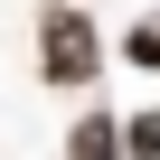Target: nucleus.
Segmentation results:
<instances>
[{"instance_id": "nucleus-1", "label": "nucleus", "mask_w": 160, "mask_h": 160, "mask_svg": "<svg viewBox=\"0 0 160 160\" xmlns=\"http://www.w3.org/2000/svg\"><path fill=\"white\" fill-rule=\"evenodd\" d=\"M94 66H104V38L85 10H47L38 19V75L47 85H94Z\"/></svg>"}, {"instance_id": "nucleus-2", "label": "nucleus", "mask_w": 160, "mask_h": 160, "mask_svg": "<svg viewBox=\"0 0 160 160\" xmlns=\"http://www.w3.org/2000/svg\"><path fill=\"white\" fill-rule=\"evenodd\" d=\"M66 160H122V122H113V113L94 104L85 122H75V132H66Z\"/></svg>"}, {"instance_id": "nucleus-3", "label": "nucleus", "mask_w": 160, "mask_h": 160, "mask_svg": "<svg viewBox=\"0 0 160 160\" xmlns=\"http://www.w3.org/2000/svg\"><path fill=\"white\" fill-rule=\"evenodd\" d=\"M122 151H132V160H160V104H151V113H132V122H122Z\"/></svg>"}, {"instance_id": "nucleus-4", "label": "nucleus", "mask_w": 160, "mask_h": 160, "mask_svg": "<svg viewBox=\"0 0 160 160\" xmlns=\"http://www.w3.org/2000/svg\"><path fill=\"white\" fill-rule=\"evenodd\" d=\"M122 57H132V66H160V19H141V28L122 38Z\"/></svg>"}]
</instances>
